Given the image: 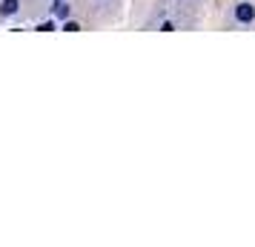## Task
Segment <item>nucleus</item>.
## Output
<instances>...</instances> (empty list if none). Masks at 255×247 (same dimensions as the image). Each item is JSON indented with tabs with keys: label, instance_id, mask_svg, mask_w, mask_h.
Returning a JSON list of instances; mask_svg holds the SVG:
<instances>
[{
	"label": "nucleus",
	"instance_id": "obj_1",
	"mask_svg": "<svg viewBox=\"0 0 255 247\" xmlns=\"http://www.w3.org/2000/svg\"><path fill=\"white\" fill-rule=\"evenodd\" d=\"M230 23L238 29H255V0H232Z\"/></svg>",
	"mask_w": 255,
	"mask_h": 247
},
{
	"label": "nucleus",
	"instance_id": "obj_2",
	"mask_svg": "<svg viewBox=\"0 0 255 247\" xmlns=\"http://www.w3.org/2000/svg\"><path fill=\"white\" fill-rule=\"evenodd\" d=\"M23 14V0H0V20H14Z\"/></svg>",
	"mask_w": 255,
	"mask_h": 247
},
{
	"label": "nucleus",
	"instance_id": "obj_3",
	"mask_svg": "<svg viewBox=\"0 0 255 247\" xmlns=\"http://www.w3.org/2000/svg\"><path fill=\"white\" fill-rule=\"evenodd\" d=\"M86 3H89L86 9H92L95 14H101L106 9V14H109V17H115L118 6H121V0H86Z\"/></svg>",
	"mask_w": 255,
	"mask_h": 247
},
{
	"label": "nucleus",
	"instance_id": "obj_4",
	"mask_svg": "<svg viewBox=\"0 0 255 247\" xmlns=\"http://www.w3.org/2000/svg\"><path fill=\"white\" fill-rule=\"evenodd\" d=\"M49 12H52V17H58V20H69L72 17V3L69 0H58L55 6H49Z\"/></svg>",
	"mask_w": 255,
	"mask_h": 247
},
{
	"label": "nucleus",
	"instance_id": "obj_5",
	"mask_svg": "<svg viewBox=\"0 0 255 247\" xmlns=\"http://www.w3.org/2000/svg\"><path fill=\"white\" fill-rule=\"evenodd\" d=\"M60 29H66V32H81L83 26L78 23V20H72V17H69V20H63V26H60Z\"/></svg>",
	"mask_w": 255,
	"mask_h": 247
},
{
	"label": "nucleus",
	"instance_id": "obj_6",
	"mask_svg": "<svg viewBox=\"0 0 255 247\" xmlns=\"http://www.w3.org/2000/svg\"><path fill=\"white\" fill-rule=\"evenodd\" d=\"M175 3H178V9H195L201 0H175Z\"/></svg>",
	"mask_w": 255,
	"mask_h": 247
},
{
	"label": "nucleus",
	"instance_id": "obj_7",
	"mask_svg": "<svg viewBox=\"0 0 255 247\" xmlns=\"http://www.w3.org/2000/svg\"><path fill=\"white\" fill-rule=\"evenodd\" d=\"M172 29H175L172 20H161V32H172Z\"/></svg>",
	"mask_w": 255,
	"mask_h": 247
},
{
	"label": "nucleus",
	"instance_id": "obj_8",
	"mask_svg": "<svg viewBox=\"0 0 255 247\" xmlns=\"http://www.w3.org/2000/svg\"><path fill=\"white\" fill-rule=\"evenodd\" d=\"M55 29V20H46V23H40V32H52Z\"/></svg>",
	"mask_w": 255,
	"mask_h": 247
},
{
	"label": "nucleus",
	"instance_id": "obj_9",
	"mask_svg": "<svg viewBox=\"0 0 255 247\" xmlns=\"http://www.w3.org/2000/svg\"><path fill=\"white\" fill-rule=\"evenodd\" d=\"M37 3H46V0H37Z\"/></svg>",
	"mask_w": 255,
	"mask_h": 247
}]
</instances>
